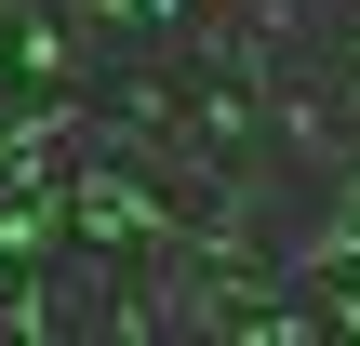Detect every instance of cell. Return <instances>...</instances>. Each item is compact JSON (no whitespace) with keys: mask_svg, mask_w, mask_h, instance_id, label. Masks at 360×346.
<instances>
[{"mask_svg":"<svg viewBox=\"0 0 360 346\" xmlns=\"http://www.w3.org/2000/svg\"><path fill=\"white\" fill-rule=\"evenodd\" d=\"M13 40V80H53V93H80L94 80V53H80V27L67 13H27V27H0Z\"/></svg>","mask_w":360,"mask_h":346,"instance_id":"6da1fadb","label":"cell"}]
</instances>
